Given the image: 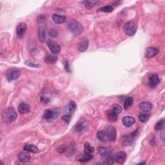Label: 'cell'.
<instances>
[{
  "instance_id": "obj_11",
  "label": "cell",
  "mask_w": 165,
  "mask_h": 165,
  "mask_svg": "<svg viewBox=\"0 0 165 165\" xmlns=\"http://www.w3.org/2000/svg\"><path fill=\"white\" fill-rule=\"evenodd\" d=\"M160 83V79L159 78V76L157 74H152L150 76L149 78L148 84L150 87L153 89V88L156 87Z\"/></svg>"
},
{
  "instance_id": "obj_27",
  "label": "cell",
  "mask_w": 165,
  "mask_h": 165,
  "mask_svg": "<svg viewBox=\"0 0 165 165\" xmlns=\"http://www.w3.org/2000/svg\"><path fill=\"white\" fill-rule=\"evenodd\" d=\"M98 3H99L98 1H84L82 2L84 6H85L87 9H92L95 5H96Z\"/></svg>"
},
{
  "instance_id": "obj_5",
  "label": "cell",
  "mask_w": 165,
  "mask_h": 165,
  "mask_svg": "<svg viewBox=\"0 0 165 165\" xmlns=\"http://www.w3.org/2000/svg\"><path fill=\"white\" fill-rule=\"evenodd\" d=\"M104 131L107 133L108 139H109V141L114 142L115 141V139H116L117 132H116V130H115V128L114 127V126H107V127L105 128Z\"/></svg>"
},
{
  "instance_id": "obj_15",
  "label": "cell",
  "mask_w": 165,
  "mask_h": 165,
  "mask_svg": "<svg viewBox=\"0 0 165 165\" xmlns=\"http://www.w3.org/2000/svg\"><path fill=\"white\" fill-rule=\"evenodd\" d=\"M139 109L144 112H148L152 108V104L148 101H144L141 102L139 105Z\"/></svg>"
},
{
  "instance_id": "obj_31",
  "label": "cell",
  "mask_w": 165,
  "mask_h": 165,
  "mask_svg": "<svg viewBox=\"0 0 165 165\" xmlns=\"http://www.w3.org/2000/svg\"><path fill=\"white\" fill-rule=\"evenodd\" d=\"M110 109L119 115L122 111V107L118 104H115L114 105H112L110 108Z\"/></svg>"
},
{
  "instance_id": "obj_20",
  "label": "cell",
  "mask_w": 165,
  "mask_h": 165,
  "mask_svg": "<svg viewBox=\"0 0 165 165\" xmlns=\"http://www.w3.org/2000/svg\"><path fill=\"white\" fill-rule=\"evenodd\" d=\"M18 159L23 163H29L30 160V156L27 152H20L18 154Z\"/></svg>"
},
{
  "instance_id": "obj_35",
  "label": "cell",
  "mask_w": 165,
  "mask_h": 165,
  "mask_svg": "<svg viewBox=\"0 0 165 165\" xmlns=\"http://www.w3.org/2000/svg\"><path fill=\"white\" fill-rule=\"evenodd\" d=\"M49 35H50V36L52 37H56L58 36V32L56 29H53L50 30V31L49 32Z\"/></svg>"
},
{
  "instance_id": "obj_17",
  "label": "cell",
  "mask_w": 165,
  "mask_h": 165,
  "mask_svg": "<svg viewBox=\"0 0 165 165\" xmlns=\"http://www.w3.org/2000/svg\"><path fill=\"white\" fill-rule=\"evenodd\" d=\"M92 158H93V156L92 154L85 153L83 154H80L79 156H78L76 157V159L78 161H79V162L85 163V162H87V161H89L90 160L92 159Z\"/></svg>"
},
{
  "instance_id": "obj_21",
  "label": "cell",
  "mask_w": 165,
  "mask_h": 165,
  "mask_svg": "<svg viewBox=\"0 0 165 165\" xmlns=\"http://www.w3.org/2000/svg\"><path fill=\"white\" fill-rule=\"evenodd\" d=\"M24 150L27 151V152H32L34 153H36L39 152V148H37L36 146L33 145H29V144H27V145H24L23 146Z\"/></svg>"
},
{
  "instance_id": "obj_18",
  "label": "cell",
  "mask_w": 165,
  "mask_h": 165,
  "mask_svg": "<svg viewBox=\"0 0 165 165\" xmlns=\"http://www.w3.org/2000/svg\"><path fill=\"white\" fill-rule=\"evenodd\" d=\"M52 20H53V22L56 24H62L66 22V17L63 15L54 14L52 16Z\"/></svg>"
},
{
  "instance_id": "obj_37",
  "label": "cell",
  "mask_w": 165,
  "mask_h": 165,
  "mask_svg": "<svg viewBox=\"0 0 165 165\" xmlns=\"http://www.w3.org/2000/svg\"><path fill=\"white\" fill-rule=\"evenodd\" d=\"M57 150H58V153H64L65 151H66V147H65V146H64V145H61V146H59L58 148V149H57Z\"/></svg>"
},
{
  "instance_id": "obj_16",
  "label": "cell",
  "mask_w": 165,
  "mask_h": 165,
  "mask_svg": "<svg viewBox=\"0 0 165 165\" xmlns=\"http://www.w3.org/2000/svg\"><path fill=\"white\" fill-rule=\"evenodd\" d=\"M18 111L22 114H27L30 112V107L27 103L22 102L19 104Z\"/></svg>"
},
{
  "instance_id": "obj_34",
  "label": "cell",
  "mask_w": 165,
  "mask_h": 165,
  "mask_svg": "<svg viewBox=\"0 0 165 165\" xmlns=\"http://www.w3.org/2000/svg\"><path fill=\"white\" fill-rule=\"evenodd\" d=\"M25 64L29 66H30V67H33V68H38L40 66V65H38V64H36V63H34V62L31 61L30 60L25 61Z\"/></svg>"
},
{
  "instance_id": "obj_33",
  "label": "cell",
  "mask_w": 165,
  "mask_h": 165,
  "mask_svg": "<svg viewBox=\"0 0 165 165\" xmlns=\"http://www.w3.org/2000/svg\"><path fill=\"white\" fill-rule=\"evenodd\" d=\"M164 119H161L159 121H158L156 126H155V130L156 131H159L162 130L163 126H164Z\"/></svg>"
},
{
  "instance_id": "obj_24",
  "label": "cell",
  "mask_w": 165,
  "mask_h": 165,
  "mask_svg": "<svg viewBox=\"0 0 165 165\" xmlns=\"http://www.w3.org/2000/svg\"><path fill=\"white\" fill-rule=\"evenodd\" d=\"M57 61H58L57 56L52 54L48 55L47 56H46V58L45 59V62L48 65L54 64V63H55Z\"/></svg>"
},
{
  "instance_id": "obj_7",
  "label": "cell",
  "mask_w": 165,
  "mask_h": 165,
  "mask_svg": "<svg viewBox=\"0 0 165 165\" xmlns=\"http://www.w3.org/2000/svg\"><path fill=\"white\" fill-rule=\"evenodd\" d=\"M89 40L85 37L81 38L79 40L78 43V49L80 52H83L86 50V49L89 47Z\"/></svg>"
},
{
  "instance_id": "obj_36",
  "label": "cell",
  "mask_w": 165,
  "mask_h": 165,
  "mask_svg": "<svg viewBox=\"0 0 165 165\" xmlns=\"http://www.w3.org/2000/svg\"><path fill=\"white\" fill-rule=\"evenodd\" d=\"M71 117H72L71 115L66 114L65 115H63V116L62 117V119L66 122H67V123H69L70 121H71Z\"/></svg>"
},
{
  "instance_id": "obj_26",
  "label": "cell",
  "mask_w": 165,
  "mask_h": 165,
  "mask_svg": "<svg viewBox=\"0 0 165 165\" xmlns=\"http://www.w3.org/2000/svg\"><path fill=\"white\" fill-rule=\"evenodd\" d=\"M98 152H99L101 156L107 155L108 153H112V148L110 147H99L97 149Z\"/></svg>"
},
{
  "instance_id": "obj_6",
  "label": "cell",
  "mask_w": 165,
  "mask_h": 165,
  "mask_svg": "<svg viewBox=\"0 0 165 165\" xmlns=\"http://www.w3.org/2000/svg\"><path fill=\"white\" fill-rule=\"evenodd\" d=\"M60 112L59 110H50L48 109L45 110L43 114V118L46 120H52L59 116Z\"/></svg>"
},
{
  "instance_id": "obj_4",
  "label": "cell",
  "mask_w": 165,
  "mask_h": 165,
  "mask_svg": "<svg viewBox=\"0 0 165 165\" xmlns=\"http://www.w3.org/2000/svg\"><path fill=\"white\" fill-rule=\"evenodd\" d=\"M20 76V71L18 68H11L7 70L6 72V78L8 81H12L18 79Z\"/></svg>"
},
{
  "instance_id": "obj_25",
  "label": "cell",
  "mask_w": 165,
  "mask_h": 165,
  "mask_svg": "<svg viewBox=\"0 0 165 165\" xmlns=\"http://www.w3.org/2000/svg\"><path fill=\"white\" fill-rule=\"evenodd\" d=\"M104 157V163L107 164H112L114 163V156L112 153H108L107 155L103 156Z\"/></svg>"
},
{
  "instance_id": "obj_1",
  "label": "cell",
  "mask_w": 165,
  "mask_h": 165,
  "mask_svg": "<svg viewBox=\"0 0 165 165\" xmlns=\"http://www.w3.org/2000/svg\"><path fill=\"white\" fill-rule=\"evenodd\" d=\"M17 117V115L16 112L12 107L6 108L2 112L3 121L6 124L12 123L16 120Z\"/></svg>"
},
{
  "instance_id": "obj_32",
  "label": "cell",
  "mask_w": 165,
  "mask_h": 165,
  "mask_svg": "<svg viewBox=\"0 0 165 165\" xmlns=\"http://www.w3.org/2000/svg\"><path fill=\"white\" fill-rule=\"evenodd\" d=\"M100 11H102L104 12H107V13H110L112 12L114 10V7L111 5H107L104 6L103 7H101V9H99Z\"/></svg>"
},
{
  "instance_id": "obj_39",
  "label": "cell",
  "mask_w": 165,
  "mask_h": 165,
  "mask_svg": "<svg viewBox=\"0 0 165 165\" xmlns=\"http://www.w3.org/2000/svg\"><path fill=\"white\" fill-rule=\"evenodd\" d=\"M65 71L67 72H71V68H70V66H69V63L67 61H65Z\"/></svg>"
},
{
  "instance_id": "obj_23",
  "label": "cell",
  "mask_w": 165,
  "mask_h": 165,
  "mask_svg": "<svg viewBox=\"0 0 165 165\" xmlns=\"http://www.w3.org/2000/svg\"><path fill=\"white\" fill-rule=\"evenodd\" d=\"M107 117L109 121L112 122H115L117 120L118 114L115 113L112 110L110 109L107 112Z\"/></svg>"
},
{
  "instance_id": "obj_22",
  "label": "cell",
  "mask_w": 165,
  "mask_h": 165,
  "mask_svg": "<svg viewBox=\"0 0 165 165\" xmlns=\"http://www.w3.org/2000/svg\"><path fill=\"white\" fill-rule=\"evenodd\" d=\"M97 138L100 141L105 143L109 141V139H108V135L107 134L106 132L104 131H99L97 134Z\"/></svg>"
},
{
  "instance_id": "obj_40",
  "label": "cell",
  "mask_w": 165,
  "mask_h": 165,
  "mask_svg": "<svg viewBox=\"0 0 165 165\" xmlns=\"http://www.w3.org/2000/svg\"><path fill=\"white\" fill-rule=\"evenodd\" d=\"M145 164V162H143V163H139V164Z\"/></svg>"
},
{
  "instance_id": "obj_13",
  "label": "cell",
  "mask_w": 165,
  "mask_h": 165,
  "mask_svg": "<svg viewBox=\"0 0 165 165\" xmlns=\"http://www.w3.org/2000/svg\"><path fill=\"white\" fill-rule=\"evenodd\" d=\"M158 53H159V50L156 47H148L147 48L145 53V57L146 58H152L153 56L156 55Z\"/></svg>"
},
{
  "instance_id": "obj_3",
  "label": "cell",
  "mask_w": 165,
  "mask_h": 165,
  "mask_svg": "<svg viewBox=\"0 0 165 165\" xmlns=\"http://www.w3.org/2000/svg\"><path fill=\"white\" fill-rule=\"evenodd\" d=\"M125 33L128 36H133L135 34L138 30V24L134 20L129 21L126 22L124 25Z\"/></svg>"
},
{
  "instance_id": "obj_14",
  "label": "cell",
  "mask_w": 165,
  "mask_h": 165,
  "mask_svg": "<svg viewBox=\"0 0 165 165\" xmlns=\"http://www.w3.org/2000/svg\"><path fill=\"white\" fill-rule=\"evenodd\" d=\"M76 109V104L74 101H71L66 107L64 108V112L66 114L72 115V114Z\"/></svg>"
},
{
  "instance_id": "obj_2",
  "label": "cell",
  "mask_w": 165,
  "mask_h": 165,
  "mask_svg": "<svg viewBox=\"0 0 165 165\" xmlns=\"http://www.w3.org/2000/svg\"><path fill=\"white\" fill-rule=\"evenodd\" d=\"M68 28L73 35H79L83 32V27L78 21L71 19L68 22Z\"/></svg>"
},
{
  "instance_id": "obj_19",
  "label": "cell",
  "mask_w": 165,
  "mask_h": 165,
  "mask_svg": "<svg viewBox=\"0 0 165 165\" xmlns=\"http://www.w3.org/2000/svg\"><path fill=\"white\" fill-rule=\"evenodd\" d=\"M76 130L79 133H84L88 130V123L86 121H83L76 126Z\"/></svg>"
},
{
  "instance_id": "obj_38",
  "label": "cell",
  "mask_w": 165,
  "mask_h": 165,
  "mask_svg": "<svg viewBox=\"0 0 165 165\" xmlns=\"http://www.w3.org/2000/svg\"><path fill=\"white\" fill-rule=\"evenodd\" d=\"M40 100L43 103H48L49 102H50V99H49L48 97H45V96L41 97Z\"/></svg>"
},
{
  "instance_id": "obj_10",
  "label": "cell",
  "mask_w": 165,
  "mask_h": 165,
  "mask_svg": "<svg viewBox=\"0 0 165 165\" xmlns=\"http://www.w3.org/2000/svg\"><path fill=\"white\" fill-rule=\"evenodd\" d=\"M47 45H48L49 49H50V50L54 54H58L59 52L61 51L60 46H59L58 44L54 43V41H52L51 40H48Z\"/></svg>"
},
{
  "instance_id": "obj_28",
  "label": "cell",
  "mask_w": 165,
  "mask_h": 165,
  "mask_svg": "<svg viewBox=\"0 0 165 165\" xmlns=\"http://www.w3.org/2000/svg\"><path fill=\"white\" fill-rule=\"evenodd\" d=\"M134 103V99H133L132 97H126V99L124 102V108L125 110H128V108H130L132 107V105Z\"/></svg>"
},
{
  "instance_id": "obj_29",
  "label": "cell",
  "mask_w": 165,
  "mask_h": 165,
  "mask_svg": "<svg viewBox=\"0 0 165 165\" xmlns=\"http://www.w3.org/2000/svg\"><path fill=\"white\" fill-rule=\"evenodd\" d=\"M150 116V114L146 113V112H145V113H142V114L139 115V119L140 121H141V122H143V123H144V122H146L148 121Z\"/></svg>"
},
{
  "instance_id": "obj_30",
  "label": "cell",
  "mask_w": 165,
  "mask_h": 165,
  "mask_svg": "<svg viewBox=\"0 0 165 165\" xmlns=\"http://www.w3.org/2000/svg\"><path fill=\"white\" fill-rule=\"evenodd\" d=\"M84 149H85V150H84V152H85V153H86L92 154L94 151V147L91 146L90 144L88 143H86L85 144V145H84Z\"/></svg>"
},
{
  "instance_id": "obj_9",
  "label": "cell",
  "mask_w": 165,
  "mask_h": 165,
  "mask_svg": "<svg viewBox=\"0 0 165 165\" xmlns=\"http://www.w3.org/2000/svg\"><path fill=\"white\" fill-rule=\"evenodd\" d=\"M126 159V153L124 151H119L114 155V160L118 164H122L125 162Z\"/></svg>"
},
{
  "instance_id": "obj_8",
  "label": "cell",
  "mask_w": 165,
  "mask_h": 165,
  "mask_svg": "<svg viewBox=\"0 0 165 165\" xmlns=\"http://www.w3.org/2000/svg\"><path fill=\"white\" fill-rule=\"evenodd\" d=\"M27 30V25L25 23H20L16 27V33L19 37H23Z\"/></svg>"
},
{
  "instance_id": "obj_12",
  "label": "cell",
  "mask_w": 165,
  "mask_h": 165,
  "mask_svg": "<svg viewBox=\"0 0 165 165\" xmlns=\"http://www.w3.org/2000/svg\"><path fill=\"white\" fill-rule=\"evenodd\" d=\"M122 122L125 126L129 128L135 124V119L132 116H125L122 118Z\"/></svg>"
}]
</instances>
